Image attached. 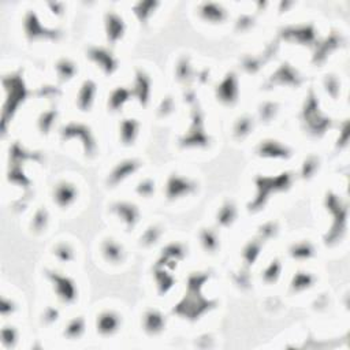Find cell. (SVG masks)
<instances>
[{
  "label": "cell",
  "instance_id": "f1b7e54d",
  "mask_svg": "<svg viewBox=\"0 0 350 350\" xmlns=\"http://www.w3.org/2000/svg\"><path fill=\"white\" fill-rule=\"evenodd\" d=\"M260 250H261V244L258 241H253V242L248 244V246L244 250L245 261L248 264H253L256 261V258L258 257V254H260Z\"/></svg>",
  "mask_w": 350,
  "mask_h": 350
},
{
  "label": "cell",
  "instance_id": "603a6c76",
  "mask_svg": "<svg viewBox=\"0 0 350 350\" xmlns=\"http://www.w3.org/2000/svg\"><path fill=\"white\" fill-rule=\"evenodd\" d=\"M182 143H184V145H186V147H190V145H207L208 139L207 136L204 134L201 123L197 124V127L194 126V129L190 132L189 136H188Z\"/></svg>",
  "mask_w": 350,
  "mask_h": 350
},
{
  "label": "cell",
  "instance_id": "60d3db41",
  "mask_svg": "<svg viewBox=\"0 0 350 350\" xmlns=\"http://www.w3.org/2000/svg\"><path fill=\"white\" fill-rule=\"evenodd\" d=\"M159 235H160V231L157 230L156 227H151V229H148L147 233L144 234V244L147 245V246H149V245L155 244L157 240H159Z\"/></svg>",
  "mask_w": 350,
  "mask_h": 350
},
{
  "label": "cell",
  "instance_id": "2e32d148",
  "mask_svg": "<svg viewBox=\"0 0 350 350\" xmlns=\"http://www.w3.org/2000/svg\"><path fill=\"white\" fill-rule=\"evenodd\" d=\"M164 324H166V322H164V318L160 312L149 311L145 315V330H147L148 334H151V335L159 334V332L163 331Z\"/></svg>",
  "mask_w": 350,
  "mask_h": 350
},
{
  "label": "cell",
  "instance_id": "52a82bcc",
  "mask_svg": "<svg viewBox=\"0 0 350 350\" xmlns=\"http://www.w3.org/2000/svg\"><path fill=\"white\" fill-rule=\"evenodd\" d=\"M25 32L29 40H36L40 37H50V38H55L58 34L56 32H50L46 28H42L37 15L34 13H28L26 18H25Z\"/></svg>",
  "mask_w": 350,
  "mask_h": 350
},
{
  "label": "cell",
  "instance_id": "74e56055",
  "mask_svg": "<svg viewBox=\"0 0 350 350\" xmlns=\"http://www.w3.org/2000/svg\"><path fill=\"white\" fill-rule=\"evenodd\" d=\"M157 282H159V290L160 293H167L174 285V279L171 275L161 272V275H157Z\"/></svg>",
  "mask_w": 350,
  "mask_h": 350
},
{
  "label": "cell",
  "instance_id": "f35d334b",
  "mask_svg": "<svg viewBox=\"0 0 350 350\" xmlns=\"http://www.w3.org/2000/svg\"><path fill=\"white\" fill-rule=\"evenodd\" d=\"M55 254L58 256V258L59 260H62V261H70V260H73V250L70 249V246H67V245H59L58 248L55 249Z\"/></svg>",
  "mask_w": 350,
  "mask_h": 350
},
{
  "label": "cell",
  "instance_id": "836d02e7",
  "mask_svg": "<svg viewBox=\"0 0 350 350\" xmlns=\"http://www.w3.org/2000/svg\"><path fill=\"white\" fill-rule=\"evenodd\" d=\"M9 180L11 182H14L17 185H21V186H28L29 180L26 178V175L23 174V171L18 167V164H15V167H13V170L10 171Z\"/></svg>",
  "mask_w": 350,
  "mask_h": 350
},
{
  "label": "cell",
  "instance_id": "ba28073f",
  "mask_svg": "<svg viewBox=\"0 0 350 350\" xmlns=\"http://www.w3.org/2000/svg\"><path fill=\"white\" fill-rule=\"evenodd\" d=\"M106 32L108 41L114 46L119 38H122L124 33V23L123 19L119 15L110 13L106 17Z\"/></svg>",
  "mask_w": 350,
  "mask_h": 350
},
{
  "label": "cell",
  "instance_id": "e575fe53",
  "mask_svg": "<svg viewBox=\"0 0 350 350\" xmlns=\"http://www.w3.org/2000/svg\"><path fill=\"white\" fill-rule=\"evenodd\" d=\"M56 118L55 111H48V112H44L40 118V130L42 133H48V130L51 129V126L54 124V120Z\"/></svg>",
  "mask_w": 350,
  "mask_h": 350
},
{
  "label": "cell",
  "instance_id": "ac0fdd59",
  "mask_svg": "<svg viewBox=\"0 0 350 350\" xmlns=\"http://www.w3.org/2000/svg\"><path fill=\"white\" fill-rule=\"evenodd\" d=\"M139 132V123L136 119H124L120 124V139L124 145H130L134 143Z\"/></svg>",
  "mask_w": 350,
  "mask_h": 350
},
{
  "label": "cell",
  "instance_id": "1f68e13d",
  "mask_svg": "<svg viewBox=\"0 0 350 350\" xmlns=\"http://www.w3.org/2000/svg\"><path fill=\"white\" fill-rule=\"evenodd\" d=\"M252 127H253V122L250 118H241L238 120V123L235 126V136L238 139H244L245 136H248L250 132H252Z\"/></svg>",
  "mask_w": 350,
  "mask_h": 350
},
{
  "label": "cell",
  "instance_id": "83f0119b",
  "mask_svg": "<svg viewBox=\"0 0 350 350\" xmlns=\"http://www.w3.org/2000/svg\"><path fill=\"white\" fill-rule=\"evenodd\" d=\"M312 282H314V278L311 277L309 274H305V272H298V274H297V275L294 277V279H293L291 287H293V290L301 291V290H304V289H307V287H309V286L312 285Z\"/></svg>",
  "mask_w": 350,
  "mask_h": 350
},
{
  "label": "cell",
  "instance_id": "30bf717a",
  "mask_svg": "<svg viewBox=\"0 0 350 350\" xmlns=\"http://www.w3.org/2000/svg\"><path fill=\"white\" fill-rule=\"evenodd\" d=\"M118 327H119V318L112 312L103 314L97 320V331L104 336L112 335L114 332L118 331Z\"/></svg>",
  "mask_w": 350,
  "mask_h": 350
},
{
  "label": "cell",
  "instance_id": "4dcf8cb0",
  "mask_svg": "<svg viewBox=\"0 0 350 350\" xmlns=\"http://www.w3.org/2000/svg\"><path fill=\"white\" fill-rule=\"evenodd\" d=\"M83 328H85V324H83V320L81 318H77L71 320L67 326V330H66V335L69 338H79L82 335Z\"/></svg>",
  "mask_w": 350,
  "mask_h": 350
},
{
  "label": "cell",
  "instance_id": "5bb4252c",
  "mask_svg": "<svg viewBox=\"0 0 350 350\" xmlns=\"http://www.w3.org/2000/svg\"><path fill=\"white\" fill-rule=\"evenodd\" d=\"M149 78L143 73L137 71V78H136V85H134V95L139 99V102L143 106H147L148 99H149Z\"/></svg>",
  "mask_w": 350,
  "mask_h": 350
},
{
  "label": "cell",
  "instance_id": "ee69618b",
  "mask_svg": "<svg viewBox=\"0 0 350 350\" xmlns=\"http://www.w3.org/2000/svg\"><path fill=\"white\" fill-rule=\"evenodd\" d=\"M275 112H277V106L272 104V103H267V104L262 106L261 118L266 120L271 119V118H274V115H275Z\"/></svg>",
  "mask_w": 350,
  "mask_h": 350
},
{
  "label": "cell",
  "instance_id": "8fae6325",
  "mask_svg": "<svg viewBox=\"0 0 350 350\" xmlns=\"http://www.w3.org/2000/svg\"><path fill=\"white\" fill-rule=\"evenodd\" d=\"M114 211L118 213V216L120 219H123V222L127 225L129 229H133L134 225L139 221V211L133 204L118 203L114 205Z\"/></svg>",
  "mask_w": 350,
  "mask_h": 350
},
{
  "label": "cell",
  "instance_id": "8d00e7d4",
  "mask_svg": "<svg viewBox=\"0 0 350 350\" xmlns=\"http://www.w3.org/2000/svg\"><path fill=\"white\" fill-rule=\"evenodd\" d=\"M47 222H48V213H47L46 209H40V211H37L36 216H34V219H33V227H34V230L37 231L44 230L47 226Z\"/></svg>",
  "mask_w": 350,
  "mask_h": 350
},
{
  "label": "cell",
  "instance_id": "ab89813d",
  "mask_svg": "<svg viewBox=\"0 0 350 350\" xmlns=\"http://www.w3.org/2000/svg\"><path fill=\"white\" fill-rule=\"evenodd\" d=\"M2 336H3V343L6 346H13L17 341V331L13 327H6L2 332Z\"/></svg>",
  "mask_w": 350,
  "mask_h": 350
},
{
  "label": "cell",
  "instance_id": "8992f818",
  "mask_svg": "<svg viewBox=\"0 0 350 350\" xmlns=\"http://www.w3.org/2000/svg\"><path fill=\"white\" fill-rule=\"evenodd\" d=\"M62 136H63V139L79 137V139L83 141V144H85V149H86L88 153L92 155L93 151H95V143H93L91 132H89V129H86L85 126H82V124L71 123L69 124V126H66L65 129L62 130Z\"/></svg>",
  "mask_w": 350,
  "mask_h": 350
},
{
  "label": "cell",
  "instance_id": "f6af8a7d",
  "mask_svg": "<svg viewBox=\"0 0 350 350\" xmlns=\"http://www.w3.org/2000/svg\"><path fill=\"white\" fill-rule=\"evenodd\" d=\"M316 168H318V161L315 160V159H309V160L305 161L302 175H304L305 178H307V177H311V175L314 174Z\"/></svg>",
  "mask_w": 350,
  "mask_h": 350
},
{
  "label": "cell",
  "instance_id": "d6a6232c",
  "mask_svg": "<svg viewBox=\"0 0 350 350\" xmlns=\"http://www.w3.org/2000/svg\"><path fill=\"white\" fill-rule=\"evenodd\" d=\"M281 262L278 261V260H274V261L270 264V267L264 272V279H266V282H268V283L277 282L279 275H281Z\"/></svg>",
  "mask_w": 350,
  "mask_h": 350
},
{
  "label": "cell",
  "instance_id": "cb8c5ba5",
  "mask_svg": "<svg viewBox=\"0 0 350 350\" xmlns=\"http://www.w3.org/2000/svg\"><path fill=\"white\" fill-rule=\"evenodd\" d=\"M103 253L104 257L111 262H118L122 258V248L114 241H107L103 246Z\"/></svg>",
  "mask_w": 350,
  "mask_h": 350
},
{
  "label": "cell",
  "instance_id": "d6986e66",
  "mask_svg": "<svg viewBox=\"0 0 350 350\" xmlns=\"http://www.w3.org/2000/svg\"><path fill=\"white\" fill-rule=\"evenodd\" d=\"M287 38H294L299 42H312L315 38V33L312 26H298L286 30L285 34Z\"/></svg>",
  "mask_w": 350,
  "mask_h": 350
},
{
  "label": "cell",
  "instance_id": "bcb514c9",
  "mask_svg": "<svg viewBox=\"0 0 350 350\" xmlns=\"http://www.w3.org/2000/svg\"><path fill=\"white\" fill-rule=\"evenodd\" d=\"M244 67L248 70L249 73H256L260 69V62L254 58H246L244 62Z\"/></svg>",
  "mask_w": 350,
  "mask_h": 350
},
{
  "label": "cell",
  "instance_id": "7a4b0ae2",
  "mask_svg": "<svg viewBox=\"0 0 350 350\" xmlns=\"http://www.w3.org/2000/svg\"><path fill=\"white\" fill-rule=\"evenodd\" d=\"M48 277L54 283V289H55L58 297L67 304L73 302L75 299V287H74L73 282L70 281L69 278L62 277L56 272H48Z\"/></svg>",
  "mask_w": 350,
  "mask_h": 350
},
{
  "label": "cell",
  "instance_id": "277c9868",
  "mask_svg": "<svg viewBox=\"0 0 350 350\" xmlns=\"http://www.w3.org/2000/svg\"><path fill=\"white\" fill-rule=\"evenodd\" d=\"M88 56L91 59L97 63L103 69V71L106 74H112L116 70V60L114 59V56L111 55V52H108L104 48L100 47H92L88 51Z\"/></svg>",
  "mask_w": 350,
  "mask_h": 350
},
{
  "label": "cell",
  "instance_id": "484cf974",
  "mask_svg": "<svg viewBox=\"0 0 350 350\" xmlns=\"http://www.w3.org/2000/svg\"><path fill=\"white\" fill-rule=\"evenodd\" d=\"M75 71H77V67L70 60L62 59L58 63V73H59V77L62 81H67V79L73 78Z\"/></svg>",
  "mask_w": 350,
  "mask_h": 350
},
{
  "label": "cell",
  "instance_id": "f546056e",
  "mask_svg": "<svg viewBox=\"0 0 350 350\" xmlns=\"http://www.w3.org/2000/svg\"><path fill=\"white\" fill-rule=\"evenodd\" d=\"M157 6V3L155 2H145V3H140L136 7V14L140 18L141 22H147V19L149 18V15L152 14V11L155 10V7Z\"/></svg>",
  "mask_w": 350,
  "mask_h": 350
},
{
  "label": "cell",
  "instance_id": "4fadbf2b",
  "mask_svg": "<svg viewBox=\"0 0 350 350\" xmlns=\"http://www.w3.org/2000/svg\"><path fill=\"white\" fill-rule=\"evenodd\" d=\"M139 168V163L136 160H126L123 163H120L119 166L116 167L115 170L112 171V174L110 177V184L116 185L122 182L124 178H127L129 175L136 172V170Z\"/></svg>",
  "mask_w": 350,
  "mask_h": 350
},
{
  "label": "cell",
  "instance_id": "7402d4cb",
  "mask_svg": "<svg viewBox=\"0 0 350 350\" xmlns=\"http://www.w3.org/2000/svg\"><path fill=\"white\" fill-rule=\"evenodd\" d=\"M235 215V207L233 203H226L223 207L221 208V211L217 213V223L223 227L230 226L231 223L234 222Z\"/></svg>",
  "mask_w": 350,
  "mask_h": 350
},
{
  "label": "cell",
  "instance_id": "4316f807",
  "mask_svg": "<svg viewBox=\"0 0 350 350\" xmlns=\"http://www.w3.org/2000/svg\"><path fill=\"white\" fill-rule=\"evenodd\" d=\"M201 242H203L204 249L208 250V252H211V253H213L217 249V246H219L216 233H213L212 230H207V229L203 230V233H201Z\"/></svg>",
  "mask_w": 350,
  "mask_h": 350
},
{
  "label": "cell",
  "instance_id": "b9f144b4",
  "mask_svg": "<svg viewBox=\"0 0 350 350\" xmlns=\"http://www.w3.org/2000/svg\"><path fill=\"white\" fill-rule=\"evenodd\" d=\"M137 192H139L141 196H144V197H148V196H151V194L155 192V184H153L152 181H149V180L143 181V182L139 185Z\"/></svg>",
  "mask_w": 350,
  "mask_h": 350
},
{
  "label": "cell",
  "instance_id": "ffe728a7",
  "mask_svg": "<svg viewBox=\"0 0 350 350\" xmlns=\"http://www.w3.org/2000/svg\"><path fill=\"white\" fill-rule=\"evenodd\" d=\"M130 91L126 89V88H118L114 92L111 93L110 100H108V107L111 108V111H118L119 108H122L124 103L129 100L130 97Z\"/></svg>",
  "mask_w": 350,
  "mask_h": 350
},
{
  "label": "cell",
  "instance_id": "c3c4849f",
  "mask_svg": "<svg viewBox=\"0 0 350 350\" xmlns=\"http://www.w3.org/2000/svg\"><path fill=\"white\" fill-rule=\"evenodd\" d=\"M44 316H46V320L48 323L55 322L56 318H58V311H55V309H52V308L47 309V312Z\"/></svg>",
  "mask_w": 350,
  "mask_h": 350
},
{
  "label": "cell",
  "instance_id": "7bdbcfd3",
  "mask_svg": "<svg viewBox=\"0 0 350 350\" xmlns=\"http://www.w3.org/2000/svg\"><path fill=\"white\" fill-rule=\"evenodd\" d=\"M190 74H192V70H190V66L188 63V60H182L178 66V78L181 81H186V79L190 78Z\"/></svg>",
  "mask_w": 350,
  "mask_h": 350
},
{
  "label": "cell",
  "instance_id": "9a60e30c",
  "mask_svg": "<svg viewBox=\"0 0 350 350\" xmlns=\"http://www.w3.org/2000/svg\"><path fill=\"white\" fill-rule=\"evenodd\" d=\"M201 17L209 22H222L226 18V10L216 3H205L201 6Z\"/></svg>",
  "mask_w": 350,
  "mask_h": 350
},
{
  "label": "cell",
  "instance_id": "6da1fadb",
  "mask_svg": "<svg viewBox=\"0 0 350 350\" xmlns=\"http://www.w3.org/2000/svg\"><path fill=\"white\" fill-rule=\"evenodd\" d=\"M5 86L6 91L9 93L7 96V102H6L5 107V120L7 122L9 118L15 112V110L18 108V106L25 100V97L28 95V91L25 88L23 79L17 75H10L5 78Z\"/></svg>",
  "mask_w": 350,
  "mask_h": 350
},
{
  "label": "cell",
  "instance_id": "44dd1931",
  "mask_svg": "<svg viewBox=\"0 0 350 350\" xmlns=\"http://www.w3.org/2000/svg\"><path fill=\"white\" fill-rule=\"evenodd\" d=\"M274 79L278 83H298V75L289 65L282 66L279 71L274 75Z\"/></svg>",
  "mask_w": 350,
  "mask_h": 350
},
{
  "label": "cell",
  "instance_id": "e0dca14e",
  "mask_svg": "<svg viewBox=\"0 0 350 350\" xmlns=\"http://www.w3.org/2000/svg\"><path fill=\"white\" fill-rule=\"evenodd\" d=\"M95 93H96V85L93 81H86L83 83L78 96V106L81 110L88 111L92 107Z\"/></svg>",
  "mask_w": 350,
  "mask_h": 350
},
{
  "label": "cell",
  "instance_id": "681fc988",
  "mask_svg": "<svg viewBox=\"0 0 350 350\" xmlns=\"http://www.w3.org/2000/svg\"><path fill=\"white\" fill-rule=\"evenodd\" d=\"M50 6L54 9V13H55V14H60V13H62V10H63V5H58V3H56V5H50Z\"/></svg>",
  "mask_w": 350,
  "mask_h": 350
},
{
  "label": "cell",
  "instance_id": "d590c367",
  "mask_svg": "<svg viewBox=\"0 0 350 350\" xmlns=\"http://www.w3.org/2000/svg\"><path fill=\"white\" fill-rule=\"evenodd\" d=\"M164 256H166V258H182L184 257V248L181 246L180 244H171L168 245L164 250Z\"/></svg>",
  "mask_w": 350,
  "mask_h": 350
},
{
  "label": "cell",
  "instance_id": "7c38bea8",
  "mask_svg": "<svg viewBox=\"0 0 350 350\" xmlns=\"http://www.w3.org/2000/svg\"><path fill=\"white\" fill-rule=\"evenodd\" d=\"M258 155L264 157H289V149L278 141H264L258 148Z\"/></svg>",
  "mask_w": 350,
  "mask_h": 350
},
{
  "label": "cell",
  "instance_id": "d4e9b609",
  "mask_svg": "<svg viewBox=\"0 0 350 350\" xmlns=\"http://www.w3.org/2000/svg\"><path fill=\"white\" fill-rule=\"evenodd\" d=\"M290 254L294 258H298V260L311 258L314 256V248H312V245L308 244V242L297 244L290 249Z\"/></svg>",
  "mask_w": 350,
  "mask_h": 350
},
{
  "label": "cell",
  "instance_id": "9c48e42d",
  "mask_svg": "<svg viewBox=\"0 0 350 350\" xmlns=\"http://www.w3.org/2000/svg\"><path fill=\"white\" fill-rule=\"evenodd\" d=\"M75 197H77V190L73 185L70 184H59L54 192V198H55L56 204L62 208L69 207L70 204H73Z\"/></svg>",
  "mask_w": 350,
  "mask_h": 350
},
{
  "label": "cell",
  "instance_id": "3957f363",
  "mask_svg": "<svg viewBox=\"0 0 350 350\" xmlns=\"http://www.w3.org/2000/svg\"><path fill=\"white\" fill-rule=\"evenodd\" d=\"M217 100H221L226 106H233L237 102L238 96V88H237V78L235 74H227V77L223 79V82L217 86L216 91Z\"/></svg>",
  "mask_w": 350,
  "mask_h": 350
},
{
  "label": "cell",
  "instance_id": "7dc6e473",
  "mask_svg": "<svg viewBox=\"0 0 350 350\" xmlns=\"http://www.w3.org/2000/svg\"><path fill=\"white\" fill-rule=\"evenodd\" d=\"M0 311H2V315H3V316H7V315H11L13 312H14L15 307L11 301L3 298L2 299V307H0Z\"/></svg>",
  "mask_w": 350,
  "mask_h": 350
},
{
  "label": "cell",
  "instance_id": "5b68a950",
  "mask_svg": "<svg viewBox=\"0 0 350 350\" xmlns=\"http://www.w3.org/2000/svg\"><path fill=\"white\" fill-rule=\"evenodd\" d=\"M194 185L186 178L178 177V175H172L170 177V180L167 182V197L168 200H175V198L189 194L190 192H193Z\"/></svg>",
  "mask_w": 350,
  "mask_h": 350
}]
</instances>
